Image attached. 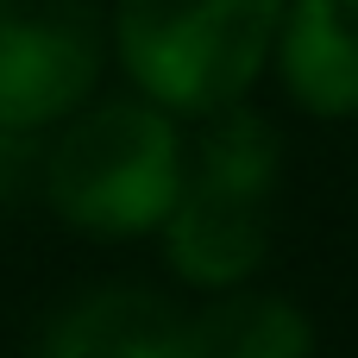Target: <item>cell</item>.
I'll use <instances>...</instances> for the list:
<instances>
[{
  "mask_svg": "<svg viewBox=\"0 0 358 358\" xmlns=\"http://www.w3.org/2000/svg\"><path fill=\"white\" fill-rule=\"evenodd\" d=\"M38 358H189V321L151 289L107 283L44 321Z\"/></svg>",
  "mask_w": 358,
  "mask_h": 358,
  "instance_id": "5",
  "label": "cell"
},
{
  "mask_svg": "<svg viewBox=\"0 0 358 358\" xmlns=\"http://www.w3.org/2000/svg\"><path fill=\"white\" fill-rule=\"evenodd\" d=\"M315 327L289 296L233 289L189 321V358H308Z\"/></svg>",
  "mask_w": 358,
  "mask_h": 358,
  "instance_id": "7",
  "label": "cell"
},
{
  "mask_svg": "<svg viewBox=\"0 0 358 358\" xmlns=\"http://www.w3.org/2000/svg\"><path fill=\"white\" fill-rule=\"evenodd\" d=\"M189 182L182 138L157 101H101L63 120L44 151V201L94 239L164 233Z\"/></svg>",
  "mask_w": 358,
  "mask_h": 358,
  "instance_id": "1",
  "label": "cell"
},
{
  "mask_svg": "<svg viewBox=\"0 0 358 358\" xmlns=\"http://www.w3.org/2000/svg\"><path fill=\"white\" fill-rule=\"evenodd\" d=\"M107 44V0H0V132L25 138L82 113Z\"/></svg>",
  "mask_w": 358,
  "mask_h": 358,
  "instance_id": "4",
  "label": "cell"
},
{
  "mask_svg": "<svg viewBox=\"0 0 358 358\" xmlns=\"http://www.w3.org/2000/svg\"><path fill=\"white\" fill-rule=\"evenodd\" d=\"M277 126L227 107L208 120L182 201L164 220L170 271L195 289H239L271 252V189H277Z\"/></svg>",
  "mask_w": 358,
  "mask_h": 358,
  "instance_id": "3",
  "label": "cell"
},
{
  "mask_svg": "<svg viewBox=\"0 0 358 358\" xmlns=\"http://www.w3.org/2000/svg\"><path fill=\"white\" fill-rule=\"evenodd\" d=\"M277 57L308 113L358 120V0H289Z\"/></svg>",
  "mask_w": 358,
  "mask_h": 358,
  "instance_id": "6",
  "label": "cell"
},
{
  "mask_svg": "<svg viewBox=\"0 0 358 358\" xmlns=\"http://www.w3.org/2000/svg\"><path fill=\"white\" fill-rule=\"evenodd\" d=\"M277 31L283 0H113V50L126 76L145 101L189 120L239 107Z\"/></svg>",
  "mask_w": 358,
  "mask_h": 358,
  "instance_id": "2",
  "label": "cell"
},
{
  "mask_svg": "<svg viewBox=\"0 0 358 358\" xmlns=\"http://www.w3.org/2000/svg\"><path fill=\"white\" fill-rule=\"evenodd\" d=\"M6 138H13V132H0V145H6Z\"/></svg>",
  "mask_w": 358,
  "mask_h": 358,
  "instance_id": "8",
  "label": "cell"
}]
</instances>
